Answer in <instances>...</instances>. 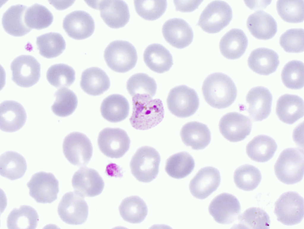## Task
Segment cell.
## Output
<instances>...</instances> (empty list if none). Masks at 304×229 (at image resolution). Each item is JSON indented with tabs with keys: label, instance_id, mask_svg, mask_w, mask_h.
I'll return each mask as SVG.
<instances>
[{
	"label": "cell",
	"instance_id": "obj_1",
	"mask_svg": "<svg viewBox=\"0 0 304 229\" xmlns=\"http://www.w3.org/2000/svg\"><path fill=\"white\" fill-rule=\"evenodd\" d=\"M202 91L206 102L212 107L219 109L230 106L237 94L236 86L232 79L219 72L212 73L206 78Z\"/></svg>",
	"mask_w": 304,
	"mask_h": 229
},
{
	"label": "cell",
	"instance_id": "obj_2",
	"mask_svg": "<svg viewBox=\"0 0 304 229\" xmlns=\"http://www.w3.org/2000/svg\"><path fill=\"white\" fill-rule=\"evenodd\" d=\"M133 110L129 119L134 128L145 130L157 125L162 120L164 109L162 101L150 95L137 94L132 97Z\"/></svg>",
	"mask_w": 304,
	"mask_h": 229
},
{
	"label": "cell",
	"instance_id": "obj_3",
	"mask_svg": "<svg viewBox=\"0 0 304 229\" xmlns=\"http://www.w3.org/2000/svg\"><path fill=\"white\" fill-rule=\"evenodd\" d=\"M303 150L289 148L280 153L274 166L276 175L279 180L287 184L300 181L304 175Z\"/></svg>",
	"mask_w": 304,
	"mask_h": 229
},
{
	"label": "cell",
	"instance_id": "obj_4",
	"mask_svg": "<svg viewBox=\"0 0 304 229\" xmlns=\"http://www.w3.org/2000/svg\"><path fill=\"white\" fill-rule=\"evenodd\" d=\"M104 57L110 68L120 73L126 72L133 68L138 59L134 47L128 42L121 40L110 43L105 50Z\"/></svg>",
	"mask_w": 304,
	"mask_h": 229
},
{
	"label": "cell",
	"instance_id": "obj_5",
	"mask_svg": "<svg viewBox=\"0 0 304 229\" xmlns=\"http://www.w3.org/2000/svg\"><path fill=\"white\" fill-rule=\"evenodd\" d=\"M160 157L154 148L141 147L132 158L130 167L132 174L140 181L149 182L154 179L159 171Z\"/></svg>",
	"mask_w": 304,
	"mask_h": 229
},
{
	"label": "cell",
	"instance_id": "obj_6",
	"mask_svg": "<svg viewBox=\"0 0 304 229\" xmlns=\"http://www.w3.org/2000/svg\"><path fill=\"white\" fill-rule=\"evenodd\" d=\"M167 102L172 114L182 118L194 114L200 104L198 96L195 91L185 85L172 89L168 95Z\"/></svg>",
	"mask_w": 304,
	"mask_h": 229
},
{
	"label": "cell",
	"instance_id": "obj_7",
	"mask_svg": "<svg viewBox=\"0 0 304 229\" xmlns=\"http://www.w3.org/2000/svg\"><path fill=\"white\" fill-rule=\"evenodd\" d=\"M232 17V9L227 2L215 1L210 3L202 12L197 25L206 32L217 33L229 24Z\"/></svg>",
	"mask_w": 304,
	"mask_h": 229
},
{
	"label": "cell",
	"instance_id": "obj_8",
	"mask_svg": "<svg viewBox=\"0 0 304 229\" xmlns=\"http://www.w3.org/2000/svg\"><path fill=\"white\" fill-rule=\"evenodd\" d=\"M277 220L284 225H292L301 222L304 217V199L294 191L284 192L274 204Z\"/></svg>",
	"mask_w": 304,
	"mask_h": 229
},
{
	"label": "cell",
	"instance_id": "obj_9",
	"mask_svg": "<svg viewBox=\"0 0 304 229\" xmlns=\"http://www.w3.org/2000/svg\"><path fill=\"white\" fill-rule=\"evenodd\" d=\"M58 214L65 223L71 225H80L86 221L88 208L84 197L75 192L65 194L58 206Z\"/></svg>",
	"mask_w": 304,
	"mask_h": 229
},
{
	"label": "cell",
	"instance_id": "obj_10",
	"mask_svg": "<svg viewBox=\"0 0 304 229\" xmlns=\"http://www.w3.org/2000/svg\"><path fill=\"white\" fill-rule=\"evenodd\" d=\"M64 154L69 162L78 166L87 165L93 153V147L89 139L84 134L74 132L67 135L63 144Z\"/></svg>",
	"mask_w": 304,
	"mask_h": 229
},
{
	"label": "cell",
	"instance_id": "obj_11",
	"mask_svg": "<svg viewBox=\"0 0 304 229\" xmlns=\"http://www.w3.org/2000/svg\"><path fill=\"white\" fill-rule=\"evenodd\" d=\"M29 195L37 203H51L57 198L59 182L51 173L37 172L27 184Z\"/></svg>",
	"mask_w": 304,
	"mask_h": 229
},
{
	"label": "cell",
	"instance_id": "obj_12",
	"mask_svg": "<svg viewBox=\"0 0 304 229\" xmlns=\"http://www.w3.org/2000/svg\"><path fill=\"white\" fill-rule=\"evenodd\" d=\"M97 143L100 150L105 156L118 158L129 150L130 140L124 130L119 128L107 127L99 132Z\"/></svg>",
	"mask_w": 304,
	"mask_h": 229
},
{
	"label": "cell",
	"instance_id": "obj_13",
	"mask_svg": "<svg viewBox=\"0 0 304 229\" xmlns=\"http://www.w3.org/2000/svg\"><path fill=\"white\" fill-rule=\"evenodd\" d=\"M12 80L18 86L31 87L37 82L40 77V64L33 56L21 55L12 62Z\"/></svg>",
	"mask_w": 304,
	"mask_h": 229
},
{
	"label": "cell",
	"instance_id": "obj_14",
	"mask_svg": "<svg viewBox=\"0 0 304 229\" xmlns=\"http://www.w3.org/2000/svg\"><path fill=\"white\" fill-rule=\"evenodd\" d=\"M208 211L217 222L229 224L238 219L241 211V206L235 196L223 192L212 200L208 207Z\"/></svg>",
	"mask_w": 304,
	"mask_h": 229
},
{
	"label": "cell",
	"instance_id": "obj_15",
	"mask_svg": "<svg viewBox=\"0 0 304 229\" xmlns=\"http://www.w3.org/2000/svg\"><path fill=\"white\" fill-rule=\"evenodd\" d=\"M252 126L251 121L248 117L236 112L229 113L224 115L218 124L221 134L232 142L244 139L250 134Z\"/></svg>",
	"mask_w": 304,
	"mask_h": 229
},
{
	"label": "cell",
	"instance_id": "obj_16",
	"mask_svg": "<svg viewBox=\"0 0 304 229\" xmlns=\"http://www.w3.org/2000/svg\"><path fill=\"white\" fill-rule=\"evenodd\" d=\"M72 184L75 192L83 197L100 195L104 186V181L95 170L87 167L80 168L73 175Z\"/></svg>",
	"mask_w": 304,
	"mask_h": 229
},
{
	"label": "cell",
	"instance_id": "obj_17",
	"mask_svg": "<svg viewBox=\"0 0 304 229\" xmlns=\"http://www.w3.org/2000/svg\"><path fill=\"white\" fill-rule=\"evenodd\" d=\"M221 181L219 171L211 166L200 169L191 180L190 191L194 197L204 199L215 191Z\"/></svg>",
	"mask_w": 304,
	"mask_h": 229
},
{
	"label": "cell",
	"instance_id": "obj_18",
	"mask_svg": "<svg viewBox=\"0 0 304 229\" xmlns=\"http://www.w3.org/2000/svg\"><path fill=\"white\" fill-rule=\"evenodd\" d=\"M272 96L267 88L261 86L251 89L246 97L248 104L247 111L254 121H260L270 114L272 102Z\"/></svg>",
	"mask_w": 304,
	"mask_h": 229
},
{
	"label": "cell",
	"instance_id": "obj_19",
	"mask_svg": "<svg viewBox=\"0 0 304 229\" xmlns=\"http://www.w3.org/2000/svg\"><path fill=\"white\" fill-rule=\"evenodd\" d=\"M95 23L91 16L83 10L73 11L64 19L63 27L67 35L77 40L90 36L95 29Z\"/></svg>",
	"mask_w": 304,
	"mask_h": 229
},
{
	"label": "cell",
	"instance_id": "obj_20",
	"mask_svg": "<svg viewBox=\"0 0 304 229\" xmlns=\"http://www.w3.org/2000/svg\"><path fill=\"white\" fill-rule=\"evenodd\" d=\"M162 32L167 42L178 49L188 46L193 40L192 28L186 21L180 18H173L166 21L162 26Z\"/></svg>",
	"mask_w": 304,
	"mask_h": 229
},
{
	"label": "cell",
	"instance_id": "obj_21",
	"mask_svg": "<svg viewBox=\"0 0 304 229\" xmlns=\"http://www.w3.org/2000/svg\"><path fill=\"white\" fill-rule=\"evenodd\" d=\"M96 8L100 11V16L109 27L118 29L124 26L129 22L130 15L127 4L122 0L100 1Z\"/></svg>",
	"mask_w": 304,
	"mask_h": 229
},
{
	"label": "cell",
	"instance_id": "obj_22",
	"mask_svg": "<svg viewBox=\"0 0 304 229\" xmlns=\"http://www.w3.org/2000/svg\"><path fill=\"white\" fill-rule=\"evenodd\" d=\"M0 127L7 132L18 130L24 125L27 118L26 111L20 103L6 100L0 104Z\"/></svg>",
	"mask_w": 304,
	"mask_h": 229
},
{
	"label": "cell",
	"instance_id": "obj_23",
	"mask_svg": "<svg viewBox=\"0 0 304 229\" xmlns=\"http://www.w3.org/2000/svg\"><path fill=\"white\" fill-rule=\"evenodd\" d=\"M246 24L252 35L259 40H268L272 38L278 30L275 19L270 14L262 10L257 11L250 15Z\"/></svg>",
	"mask_w": 304,
	"mask_h": 229
},
{
	"label": "cell",
	"instance_id": "obj_24",
	"mask_svg": "<svg viewBox=\"0 0 304 229\" xmlns=\"http://www.w3.org/2000/svg\"><path fill=\"white\" fill-rule=\"evenodd\" d=\"M279 58L277 53L271 49L258 48L250 54L248 64L254 72L267 75L276 71L280 63Z\"/></svg>",
	"mask_w": 304,
	"mask_h": 229
},
{
	"label": "cell",
	"instance_id": "obj_25",
	"mask_svg": "<svg viewBox=\"0 0 304 229\" xmlns=\"http://www.w3.org/2000/svg\"><path fill=\"white\" fill-rule=\"evenodd\" d=\"M276 113L281 121L292 124L304 116L303 100L297 95H283L277 102Z\"/></svg>",
	"mask_w": 304,
	"mask_h": 229
},
{
	"label": "cell",
	"instance_id": "obj_26",
	"mask_svg": "<svg viewBox=\"0 0 304 229\" xmlns=\"http://www.w3.org/2000/svg\"><path fill=\"white\" fill-rule=\"evenodd\" d=\"M180 135L183 143L193 149H204L211 140V133L207 126L195 121L188 122L182 127Z\"/></svg>",
	"mask_w": 304,
	"mask_h": 229
},
{
	"label": "cell",
	"instance_id": "obj_27",
	"mask_svg": "<svg viewBox=\"0 0 304 229\" xmlns=\"http://www.w3.org/2000/svg\"><path fill=\"white\" fill-rule=\"evenodd\" d=\"M248 43V39L243 31L233 29L221 38L219 42V49L224 57L230 59H235L244 54Z\"/></svg>",
	"mask_w": 304,
	"mask_h": 229
},
{
	"label": "cell",
	"instance_id": "obj_28",
	"mask_svg": "<svg viewBox=\"0 0 304 229\" xmlns=\"http://www.w3.org/2000/svg\"><path fill=\"white\" fill-rule=\"evenodd\" d=\"M80 86L88 94L97 96L103 94L109 88L110 82L104 70L98 67H92L82 73Z\"/></svg>",
	"mask_w": 304,
	"mask_h": 229
},
{
	"label": "cell",
	"instance_id": "obj_29",
	"mask_svg": "<svg viewBox=\"0 0 304 229\" xmlns=\"http://www.w3.org/2000/svg\"><path fill=\"white\" fill-rule=\"evenodd\" d=\"M27 7L18 4L10 7L4 12L2 23L5 31L15 37L23 36L31 30L26 25L24 21L25 13Z\"/></svg>",
	"mask_w": 304,
	"mask_h": 229
},
{
	"label": "cell",
	"instance_id": "obj_30",
	"mask_svg": "<svg viewBox=\"0 0 304 229\" xmlns=\"http://www.w3.org/2000/svg\"><path fill=\"white\" fill-rule=\"evenodd\" d=\"M143 58L148 67L158 73L168 71L173 64L172 57L169 50L159 44L148 46L144 52Z\"/></svg>",
	"mask_w": 304,
	"mask_h": 229
},
{
	"label": "cell",
	"instance_id": "obj_31",
	"mask_svg": "<svg viewBox=\"0 0 304 229\" xmlns=\"http://www.w3.org/2000/svg\"><path fill=\"white\" fill-rule=\"evenodd\" d=\"M277 148V144L272 138L260 135L256 136L249 142L246 147V151L248 157L252 160L263 162L273 157Z\"/></svg>",
	"mask_w": 304,
	"mask_h": 229
},
{
	"label": "cell",
	"instance_id": "obj_32",
	"mask_svg": "<svg viewBox=\"0 0 304 229\" xmlns=\"http://www.w3.org/2000/svg\"><path fill=\"white\" fill-rule=\"evenodd\" d=\"M129 105L127 100L117 94L110 95L102 101L100 111L103 117L113 123L121 121L128 116Z\"/></svg>",
	"mask_w": 304,
	"mask_h": 229
},
{
	"label": "cell",
	"instance_id": "obj_33",
	"mask_svg": "<svg viewBox=\"0 0 304 229\" xmlns=\"http://www.w3.org/2000/svg\"><path fill=\"white\" fill-rule=\"evenodd\" d=\"M27 168L25 158L18 152L8 151L0 156V175L11 180L22 177L25 174Z\"/></svg>",
	"mask_w": 304,
	"mask_h": 229
},
{
	"label": "cell",
	"instance_id": "obj_34",
	"mask_svg": "<svg viewBox=\"0 0 304 229\" xmlns=\"http://www.w3.org/2000/svg\"><path fill=\"white\" fill-rule=\"evenodd\" d=\"M118 209L124 220L134 224L139 223L143 221L148 211L145 202L136 195L128 197L123 200Z\"/></svg>",
	"mask_w": 304,
	"mask_h": 229
},
{
	"label": "cell",
	"instance_id": "obj_35",
	"mask_svg": "<svg viewBox=\"0 0 304 229\" xmlns=\"http://www.w3.org/2000/svg\"><path fill=\"white\" fill-rule=\"evenodd\" d=\"M39 220L38 214L34 208L23 205L10 212L7 218V227L8 229H35Z\"/></svg>",
	"mask_w": 304,
	"mask_h": 229
},
{
	"label": "cell",
	"instance_id": "obj_36",
	"mask_svg": "<svg viewBox=\"0 0 304 229\" xmlns=\"http://www.w3.org/2000/svg\"><path fill=\"white\" fill-rule=\"evenodd\" d=\"M194 160L188 153L183 151L175 154L167 160L165 170L170 177L176 179L185 178L193 170Z\"/></svg>",
	"mask_w": 304,
	"mask_h": 229
},
{
	"label": "cell",
	"instance_id": "obj_37",
	"mask_svg": "<svg viewBox=\"0 0 304 229\" xmlns=\"http://www.w3.org/2000/svg\"><path fill=\"white\" fill-rule=\"evenodd\" d=\"M36 45L39 54L51 59L60 55L65 49L66 42L62 35L54 32L47 33L37 37Z\"/></svg>",
	"mask_w": 304,
	"mask_h": 229
},
{
	"label": "cell",
	"instance_id": "obj_38",
	"mask_svg": "<svg viewBox=\"0 0 304 229\" xmlns=\"http://www.w3.org/2000/svg\"><path fill=\"white\" fill-rule=\"evenodd\" d=\"M237 228L269 229L270 222L269 216L263 209L253 207L246 210L240 214Z\"/></svg>",
	"mask_w": 304,
	"mask_h": 229
},
{
	"label": "cell",
	"instance_id": "obj_39",
	"mask_svg": "<svg viewBox=\"0 0 304 229\" xmlns=\"http://www.w3.org/2000/svg\"><path fill=\"white\" fill-rule=\"evenodd\" d=\"M233 179L238 188L245 191H250L257 187L261 181L262 175L260 171L256 167L245 164L236 169Z\"/></svg>",
	"mask_w": 304,
	"mask_h": 229
},
{
	"label": "cell",
	"instance_id": "obj_40",
	"mask_svg": "<svg viewBox=\"0 0 304 229\" xmlns=\"http://www.w3.org/2000/svg\"><path fill=\"white\" fill-rule=\"evenodd\" d=\"M52 14L45 6L35 3L26 10L24 21L29 28L40 30L47 28L52 23Z\"/></svg>",
	"mask_w": 304,
	"mask_h": 229
},
{
	"label": "cell",
	"instance_id": "obj_41",
	"mask_svg": "<svg viewBox=\"0 0 304 229\" xmlns=\"http://www.w3.org/2000/svg\"><path fill=\"white\" fill-rule=\"evenodd\" d=\"M54 96L55 101L51 109L56 115L64 117L74 111L78 102L77 97L72 91L67 88H61L55 92Z\"/></svg>",
	"mask_w": 304,
	"mask_h": 229
},
{
	"label": "cell",
	"instance_id": "obj_42",
	"mask_svg": "<svg viewBox=\"0 0 304 229\" xmlns=\"http://www.w3.org/2000/svg\"><path fill=\"white\" fill-rule=\"evenodd\" d=\"M49 83L57 88L70 86L74 82L75 73L71 67L64 64H58L50 67L46 73Z\"/></svg>",
	"mask_w": 304,
	"mask_h": 229
},
{
	"label": "cell",
	"instance_id": "obj_43",
	"mask_svg": "<svg viewBox=\"0 0 304 229\" xmlns=\"http://www.w3.org/2000/svg\"><path fill=\"white\" fill-rule=\"evenodd\" d=\"M304 63L302 61L293 60L286 63L281 73L282 82L287 88L299 89L304 86Z\"/></svg>",
	"mask_w": 304,
	"mask_h": 229
},
{
	"label": "cell",
	"instance_id": "obj_44",
	"mask_svg": "<svg viewBox=\"0 0 304 229\" xmlns=\"http://www.w3.org/2000/svg\"><path fill=\"white\" fill-rule=\"evenodd\" d=\"M276 7L278 15L284 21L292 23L303 21V0H278Z\"/></svg>",
	"mask_w": 304,
	"mask_h": 229
},
{
	"label": "cell",
	"instance_id": "obj_45",
	"mask_svg": "<svg viewBox=\"0 0 304 229\" xmlns=\"http://www.w3.org/2000/svg\"><path fill=\"white\" fill-rule=\"evenodd\" d=\"M126 88L132 96L139 94L148 95L152 97L156 94L157 85L154 79L147 74L138 73L133 75L128 79Z\"/></svg>",
	"mask_w": 304,
	"mask_h": 229
},
{
	"label": "cell",
	"instance_id": "obj_46",
	"mask_svg": "<svg viewBox=\"0 0 304 229\" xmlns=\"http://www.w3.org/2000/svg\"><path fill=\"white\" fill-rule=\"evenodd\" d=\"M134 6L137 14L143 18L153 20L160 17L167 7L166 0H134Z\"/></svg>",
	"mask_w": 304,
	"mask_h": 229
},
{
	"label": "cell",
	"instance_id": "obj_47",
	"mask_svg": "<svg viewBox=\"0 0 304 229\" xmlns=\"http://www.w3.org/2000/svg\"><path fill=\"white\" fill-rule=\"evenodd\" d=\"M279 43L286 52L299 53L304 51V29H292L286 30L280 36Z\"/></svg>",
	"mask_w": 304,
	"mask_h": 229
},
{
	"label": "cell",
	"instance_id": "obj_48",
	"mask_svg": "<svg viewBox=\"0 0 304 229\" xmlns=\"http://www.w3.org/2000/svg\"><path fill=\"white\" fill-rule=\"evenodd\" d=\"M202 1H174L176 11L183 12H192L197 8Z\"/></svg>",
	"mask_w": 304,
	"mask_h": 229
}]
</instances>
